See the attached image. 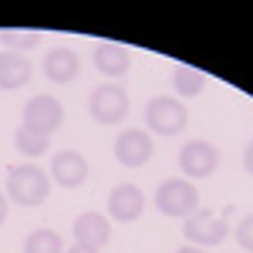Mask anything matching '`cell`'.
Segmentation results:
<instances>
[{
  "instance_id": "cell-1",
  "label": "cell",
  "mask_w": 253,
  "mask_h": 253,
  "mask_svg": "<svg viewBox=\"0 0 253 253\" xmlns=\"http://www.w3.org/2000/svg\"><path fill=\"white\" fill-rule=\"evenodd\" d=\"M51 175L44 172L34 162H24V166H14L7 172V196L17 203V206H41L47 193H51Z\"/></svg>"
},
{
  "instance_id": "cell-2",
  "label": "cell",
  "mask_w": 253,
  "mask_h": 253,
  "mask_svg": "<svg viewBox=\"0 0 253 253\" xmlns=\"http://www.w3.org/2000/svg\"><path fill=\"white\" fill-rule=\"evenodd\" d=\"M182 236L189 240V247H219L226 236H230V223H226V213H210V210H196L186 226H182Z\"/></svg>"
},
{
  "instance_id": "cell-3",
  "label": "cell",
  "mask_w": 253,
  "mask_h": 253,
  "mask_svg": "<svg viewBox=\"0 0 253 253\" xmlns=\"http://www.w3.org/2000/svg\"><path fill=\"white\" fill-rule=\"evenodd\" d=\"M156 206L166 216H189L199 210V189L189 179H166L156 193Z\"/></svg>"
},
{
  "instance_id": "cell-4",
  "label": "cell",
  "mask_w": 253,
  "mask_h": 253,
  "mask_svg": "<svg viewBox=\"0 0 253 253\" xmlns=\"http://www.w3.org/2000/svg\"><path fill=\"white\" fill-rule=\"evenodd\" d=\"M88 108H91V118H95L98 125H118L122 118L128 115V91L122 84L105 81V84H98L95 91H91Z\"/></svg>"
},
{
  "instance_id": "cell-5",
  "label": "cell",
  "mask_w": 253,
  "mask_h": 253,
  "mask_svg": "<svg viewBox=\"0 0 253 253\" xmlns=\"http://www.w3.org/2000/svg\"><path fill=\"white\" fill-rule=\"evenodd\" d=\"M186 122H189V112H186V105L182 101H175V98H152L149 105H145V125L156 132V135H179L182 128H186Z\"/></svg>"
},
{
  "instance_id": "cell-6",
  "label": "cell",
  "mask_w": 253,
  "mask_h": 253,
  "mask_svg": "<svg viewBox=\"0 0 253 253\" xmlns=\"http://www.w3.org/2000/svg\"><path fill=\"white\" fill-rule=\"evenodd\" d=\"M61 122H64V105H61L58 98L38 95V98H31V101L24 105V128H31V132H38V135L51 138V132L61 128Z\"/></svg>"
},
{
  "instance_id": "cell-7",
  "label": "cell",
  "mask_w": 253,
  "mask_h": 253,
  "mask_svg": "<svg viewBox=\"0 0 253 253\" xmlns=\"http://www.w3.org/2000/svg\"><path fill=\"white\" fill-rule=\"evenodd\" d=\"M179 166H182V172L189 175V179H206V175H213L216 166H219V149L210 145V142H203V138L186 142V145L179 149Z\"/></svg>"
},
{
  "instance_id": "cell-8",
  "label": "cell",
  "mask_w": 253,
  "mask_h": 253,
  "mask_svg": "<svg viewBox=\"0 0 253 253\" xmlns=\"http://www.w3.org/2000/svg\"><path fill=\"white\" fill-rule=\"evenodd\" d=\"M115 159L128 169H138L152 159V135L142 132V128H125L115 138Z\"/></svg>"
},
{
  "instance_id": "cell-9",
  "label": "cell",
  "mask_w": 253,
  "mask_h": 253,
  "mask_svg": "<svg viewBox=\"0 0 253 253\" xmlns=\"http://www.w3.org/2000/svg\"><path fill=\"white\" fill-rule=\"evenodd\" d=\"M145 213V196L138 186L132 182H118L115 189L108 193V216L118 219V223H132Z\"/></svg>"
},
{
  "instance_id": "cell-10",
  "label": "cell",
  "mask_w": 253,
  "mask_h": 253,
  "mask_svg": "<svg viewBox=\"0 0 253 253\" xmlns=\"http://www.w3.org/2000/svg\"><path fill=\"white\" fill-rule=\"evenodd\" d=\"M51 179L58 182L61 189H78L81 182L88 179V159L81 152H71V149L58 152L51 159Z\"/></svg>"
},
{
  "instance_id": "cell-11",
  "label": "cell",
  "mask_w": 253,
  "mask_h": 253,
  "mask_svg": "<svg viewBox=\"0 0 253 253\" xmlns=\"http://www.w3.org/2000/svg\"><path fill=\"white\" fill-rule=\"evenodd\" d=\"M108 236H112V230H108V219L101 213H81L75 219V240H78V247H88V250L98 253L108 243Z\"/></svg>"
},
{
  "instance_id": "cell-12",
  "label": "cell",
  "mask_w": 253,
  "mask_h": 253,
  "mask_svg": "<svg viewBox=\"0 0 253 253\" xmlns=\"http://www.w3.org/2000/svg\"><path fill=\"white\" fill-rule=\"evenodd\" d=\"M78 71H81V61L71 47H54V51L44 58V75H47V81H54V84L75 81Z\"/></svg>"
},
{
  "instance_id": "cell-13",
  "label": "cell",
  "mask_w": 253,
  "mask_h": 253,
  "mask_svg": "<svg viewBox=\"0 0 253 253\" xmlns=\"http://www.w3.org/2000/svg\"><path fill=\"white\" fill-rule=\"evenodd\" d=\"M128 64H132L128 47L112 44V41H101V44L95 47V68L101 71V75H108V78H122V75L128 71Z\"/></svg>"
},
{
  "instance_id": "cell-14",
  "label": "cell",
  "mask_w": 253,
  "mask_h": 253,
  "mask_svg": "<svg viewBox=\"0 0 253 253\" xmlns=\"http://www.w3.org/2000/svg\"><path fill=\"white\" fill-rule=\"evenodd\" d=\"M31 81V61L14 51H0V91H14Z\"/></svg>"
},
{
  "instance_id": "cell-15",
  "label": "cell",
  "mask_w": 253,
  "mask_h": 253,
  "mask_svg": "<svg viewBox=\"0 0 253 253\" xmlns=\"http://www.w3.org/2000/svg\"><path fill=\"white\" fill-rule=\"evenodd\" d=\"M172 84H175V91H179L182 98H193V95H199V91H203L206 75H203L199 68H189V64H175Z\"/></svg>"
},
{
  "instance_id": "cell-16",
  "label": "cell",
  "mask_w": 253,
  "mask_h": 253,
  "mask_svg": "<svg viewBox=\"0 0 253 253\" xmlns=\"http://www.w3.org/2000/svg\"><path fill=\"white\" fill-rule=\"evenodd\" d=\"M24 253H64V240L58 230H34L24 240Z\"/></svg>"
},
{
  "instance_id": "cell-17",
  "label": "cell",
  "mask_w": 253,
  "mask_h": 253,
  "mask_svg": "<svg viewBox=\"0 0 253 253\" xmlns=\"http://www.w3.org/2000/svg\"><path fill=\"white\" fill-rule=\"evenodd\" d=\"M14 145H17L20 156L34 159V156H44V152H47L51 138H47V135H38V132H31V128H24V125H20L17 135H14Z\"/></svg>"
},
{
  "instance_id": "cell-18",
  "label": "cell",
  "mask_w": 253,
  "mask_h": 253,
  "mask_svg": "<svg viewBox=\"0 0 253 253\" xmlns=\"http://www.w3.org/2000/svg\"><path fill=\"white\" fill-rule=\"evenodd\" d=\"M0 44H3L7 51L20 54V51L38 47V44H41V34H38V31H0Z\"/></svg>"
},
{
  "instance_id": "cell-19",
  "label": "cell",
  "mask_w": 253,
  "mask_h": 253,
  "mask_svg": "<svg viewBox=\"0 0 253 253\" xmlns=\"http://www.w3.org/2000/svg\"><path fill=\"white\" fill-rule=\"evenodd\" d=\"M236 243H240V250L253 253V213L236 223Z\"/></svg>"
},
{
  "instance_id": "cell-20",
  "label": "cell",
  "mask_w": 253,
  "mask_h": 253,
  "mask_svg": "<svg viewBox=\"0 0 253 253\" xmlns=\"http://www.w3.org/2000/svg\"><path fill=\"white\" fill-rule=\"evenodd\" d=\"M243 169H247V172L253 175V142L247 145V152H243Z\"/></svg>"
},
{
  "instance_id": "cell-21",
  "label": "cell",
  "mask_w": 253,
  "mask_h": 253,
  "mask_svg": "<svg viewBox=\"0 0 253 253\" xmlns=\"http://www.w3.org/2000/svg\"><path fill=\"white\" fill-rule=\"evenodd\" d=\"M7 219V196H0V223Z\"/></svg>"
},
{
  "instance_id": "cell-22",
  "label": "cell",
  "mask_w": 253,
  "mask_h": 253,
  "mask_svg": "<svg viewBox=\"0 0 253 253\" xmlns=\"http://www.w3.org/2000/svg\"><path fill=\"white\" fill-rule=\"evenodd\" d=\"M68 253H95V250H88V247H78V243H75V247H71Z\"/></svg>"
},
{
  "instance_id": "cell-23",
  "label": "cell",
  "mask_w": 253,
  "mask_h": 253,
  "mask_svg": "<svg viewBox=\"0 0 253 253\" xmlns=\"http://www.w3.org/2000/svg\"><path fill=\"white\" fill-rule=\"evenodd\" d=\"M179 253H206V250H199V247H182Z\"/></svg>"
}]
</instances>
